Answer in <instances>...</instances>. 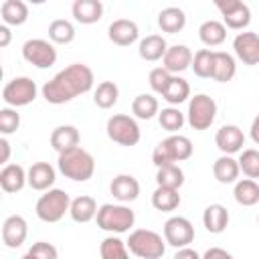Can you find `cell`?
Instances as JSON below:
<instances>
[{"label":"cell","mask_w":259,"mask_h":259,"mask_svg":"<svg viewBox=\"0 0 259 259\" xmlns=\"http://www.w3.org/2000/svg\"><path fill=\"white\" fill-rule=\"evenodd\" d=\"M99 255H101V259H130V249H127L125 241H121L115 235H109L101 241Z\"/></svg>","instance_id":"obj_37"},{"label":"cell","mask_w":259,"mask_h":259,"mask_svg":"<svg viewBox=\"0 0 259 259\" xmlns=\"http://www.w3.org/2000/svg\"><path fill=\"white\" fill-rule=\"evenodd\" d=\"M22 59L36 69H49L57 63V49L51 40L30 38L22 45Z\"/></svg>","instance_id":"obj_10"},{"label":"cell","mask_w":259,"mask_h":259,"mask_svg":"<svg viewBox=\"0 0 259 259\" xmlns=\"http://www.w3.org/2000/svg\"><path fill=\"white\" fill-rule=\"evenodd\" d=\"M132 255L140 259H162L166 253V239L152 229H136L125 241Z\"/></svg>","instance_id":"obj_4"},{"label":"cell","mask_w":259,"mask_h":259,"mask_svg":"<svg viewBox=\"0 0 259 259\" xmlns=\"http://www.w3.org/2000/svg\"><path fill=\"white\" fill-rule=\"evenodd\" d=\"M249 134H251V140L259 146V115L253 119V123H251V130H249Z\"/></svg>","instance_id":"obj_49"},{"label":"cell","mask_w":259,"mask_h":259,"mask_svg":"<svg viewBox=\"0 0 259 259\" xmlns=\"http://www.w3.org/2000/svg\"><path fill=\"white\" fill-rule=\"evenodd\" d=\"M158 121H160L162 130H166V132H170V134H176L178 130H182L186 117H184V113H182L178 107H172V105H170V107H164V109L158 113Z\"/></svg>","instance_id":"obj_40"},{"label":"cell","mask_w":259,"mask_h":259,"mask_svg":"<svg viewBox=\"0 0 259 259\" xmlns=\"http://www.w3.org/2000/svg\"><path fill=\"white\" fill-rule=\"evenodd\" d=\"M26 178H28V186L32 190L47 192V190L53 188V184L57 180V172L49 162H34L26 170Z\"/></svg>","instance_id":"obj_17"},{"label":"cell","mask_w":259,"mask_h":259,"mask_svg":"<svg viewBox=\"0 0 259 259\" xmlns=\"http://www.w3.org/2000/svg\"><path fill=\"white\" fill-rule=\"evenodd\" d=\"M97 227L101 231H107V233H115V235H121V233H127L134 223H136V214L130 206L125 204H101L99 210H97Z\"/></svg>","instance_id":"obj_5"},{"label":"cell","mask_w":259,"mask_h":259,"mask_svg":"<svg viewBox=\"0 0 259 259\" xmlns=\"http://www.w3.org/2000/svg\"><path fill=\"white\" fill-rule=\"evenodd\" d=\"M162 97H164L172 107L184 103V101L190 97V85H188V81L182 79V77H176V75H174L172 81H170V85H168V89L164 91Z\"/></svg>","instance_id":"obj_39"},{"label":"cell","mask_w":259,"mask_h":259,"mask_svg":"<svg viewBox=\"0 0 259 259\" xmlns=\"http://www.w3.org/2000/svg\"><path fill=\"white\" fill-rule=\"evenodd\" d=\"M20 127V113L14 107H2L0 109V134L8 136L14 134Z\"/></svg>","instance_id":"obj_43"},{"label":"cell","mask_w":259,"mask_h":259,"mask_svg":"<svg viewBox=\"0 0 259 259\" xmlns=\"http://www.w3.org/2000/svg\"><path fill=\"white\" fill-rule=\"evenodd\" d=\"M202 225H204V229L208 233L221 235L229 227V210L219 202L208 204L204 208V212H202Z\"/></svg>","instance_id":"obj_23"},{"label":"cell","mask_w":259,"mask_h":259,"mask_svg":"<svg viewBox=\"0 0 259 259\" xmlns=\"http://www.w3.org/2000/svg\"><path fill=\"white\" fill-rule=\"evenodd\" d=\"M79 140H81V134L75 125H57L51 132V146L59 154L79 148Z\"/></svg>","instance_id":"obj_20"},{"label":"cell","mask_w":259,"mask_h":259,"mask_svg":"<svg viewBox=\"0 0 259 259\" xmlns=\"http://www.w3.org/2000/svg\"><path fill=\"white\" fill-rule=\"evenodd\" d=\"M119 99V87L113 81H101L93 91V101L101 109H109Z\"/></svg>","instance_id":"obj_36"},{"label":"cell","mask_w":259,"mask_h":259,"mask_svg":"<svg viewBox=\"0 0 259 259\" xmlns=\"http://www.w3.org/2000/svg\"><path fill=\"white\" fill-rule=\"evenodd\" d=\"M132 113L138 119H152L160 113V103L152 93H140L132 101Z\"/></svg>","instance_id":"obj_32"},{"label":"cell","mask_w":259,"mask_h":259,"mask_svg":"<svg viewBox=\"0 0 259 259\" xmlns=\"http://www.w3.org/2000/svg\"><path fill=\"white\" fill-rule=\"evenodd\" d=\"M0 16L6 26H20L28 20V6L22 0H4L0 4Z\"/></svg>","instance_id":"obj_27"},{"label":"cell","mask_w":259,"mask_h":259,"mask_svg":"<svg viewBox=\"0 0 259 259\" xmlns=\"http://www.w3.org/2000/svg\"><path fill=\"white\" fill-rule=\"evenodd\" d=\"M10 38H12L10 28H8L6 24H2V26H0V47H2V49H6V47L10 45Z\"/></svg>","instance_id":"obj_48"},{"label":"cell","mask_w":259,"mask_h":259,"mask_svg":"<svg viewBox=\"0 0 259 259\" xmlns=\"http://www.w3.org/2000/svg\"><path fill=\"white\" fill-rule=\"evenodd\" d=\"M75 26L67 18H57L49 24V40L53 45H69L75 40Z\"/></svg>","instance_id":"obj_34"},{"label":"cell","mask_w":259,"mask_h":259,"mask_svg":"<svg viewBox=\"0 0 259 259\" xmlns=\"http://www.w3.org/2000/svg\"><path fill=\"white\" fill-rule=\"evenodd\" d=\"M71 208V196L61 190V188H51L47 190L38 200H36V217L42 223H59Z\"/></svg>","instance_id":"obj_6"},{"label":"cell","mask_w":259,"mask_h":259,"mask_svg":"<svg viewBox=\"0 0 259 259\" xmlns=\"http://www.w3.org/2000/svg\"><path fill=\"white\" fill-rule=\"evenodd\" d=\"M172 73H168L164 67H156V69H152L150 71V75H148V83H150V87H152V91L154 93H160V95H164V91L168 89V85H170V81H172Z\"/></svg>","instance_id":"obj_42"},{"label":"cell","mask_w":259,"mask_h":259,"mask_svg":"<svg viewBox=\"0 0 259 259\" xmlns=\"http://www.w3.org/2000/svg\"><path fill=\"white\" fill-rule=\"evenodd\" d=\"M152 206L160 212H172L180 206V194L174 188H164V186H156V190L152 192Z\"/></svg>","instance_id":"obj_33"},{"label":"cell","mask_w":259,"mask_h":259,"mask_svg":"<svg viewBox=\"0 0 259 259\" xmlns=\"http://www.w3.org/2000/svg\"><path fill=\"white\" fill-rule=\"evenodd\" d=\"M28 253L36 259H59V251L55 245L47 243V241H36L32 243V247L28 249Z\"/></svg>","instance_id":"obj_44"},{"label":"cell","mask_w":259,"mask_h":259,"mask_svg":"<svg viewBox=\"0 0 259 259\" xmlns=\"http://www.w3.org/2000/svg\"><path fill=\"white\" fill-rule=\"evenodd\" d=\"M202 259H235V257H233L229 251L221 249V247H210V249L204 251Z\"/></svg>","instance_id":"obj_45"},{"label":"cell","mask_w":259,"mask_h":259,"mask_svg":"<svg viewBox=\"0 0 259 259\" xmlns=\"http://www.w3.org/2000/svg\"><path fill=\"white\" fill-rule=\"evenodd\" d=\"M198 38L206 47H219L227 38V26L221 20H204L198 26Z\"/></svg>","instance_id":"obj_30"},{"label":"cell","mask_w":259,"mask_h":259,"mask_svg":"<svg viewBox=\"0 0 259 259\" xmlns=\"http://www.w3.org/2000/svg\"><path fill=\"white\" fill-rule=\"evenodd\" d=\"M57 168L65 178H71L75 182H85L93 176L95 172V160L93 156L83 150L81 146L75 150H69L65 154H59Z\"/></svg>","instance_id":"obj_3"},{"label":"cell","mask_w":259,"mask_h":259,"mask_svg":"<svg viewBox=\"0 0 259 259\" xmlns=\"http://www.w3.org/2000/svg\"><path fill=\"white\" fill-rule=\"evenodd\" d=\"M217 117V101L206 95V93H196L188 101V111H186V121L192 130L204 132L212 125Z\"/></svg>","instance_id":"obj_7"},{"label":"cell","mask_w":259,"mask_h":259,"mask_svg":"<svg viewBox=\"0 0 259 259\" xmlns=\"http://www.w3.org/2000/svg\"><path fill=\"white\" fill-rule=\"evenodd\" d=\"M109 192L113 194L115 200H119L121 204L125 202H134L140 196V182L132 176V174H117L111 184H109Z\"/></svg>","instance_id":"obj_19"},{"label":"cell","mask_w":259,"mask_h":259,"mask_svg":"<svg viewBox=\"0 0 259 259\" xmlns=\"http://www.w3.org/2000/svg\"><path fill=\"white\" fill-rule=\"evenodd\" d=\"M233 51L239 61L253 67L259 65V34L257 32H239L233 38Z\"/></svg>","instance_id":"obj_13"},{"label":"cell","mask_w":259,"mask_h":259,"mask_svg":"<svg viewBox=\"0 0 259 259\" xmlns=\"http://www.w3.org/2000/svg\"><path fill=\"white\" fill-rule=\"evenodd\" d=\"M107 36L117 47H130V45H134L140 38V28L130 18H117V20H113L109 24Z\"/></svg>","instance_id":"obj_16"},{"label":"cell","mask_w":259,"mask_h":259,"mask_svg":"<svg viewBox=\"0 0 259 259\" xmlns=\"http://www.w3.org/2000/svg\"><path fill=\"white\" fill-rule=\"evenodd\" d=\"M239 168L247 178H251V180L259 178V150H255V148L243 150L239 156Z\"/></svg>","instance_id":"obj_41"},{"label":"cell","mask_w":259,"mask_h":259,"mask_svg":"<svg viewBox=\"0 0 259 259\" xmlns=\"http://www.w3.org/2000/svg\"><path fill=\"white\" fill-rule=\"evenodd\" d=\"M105 132H107V138L119 146H125V148H132L140 142L142 138V132H140V125L138 121L132 117V115H125V113H115L107 119V125H105Z\"/></svg>","instance_id":"obj_8"},{"label":"cell","mask_w":259,"mask_h":259,"mask_svg":"<svg viewBox=\"0 0 259 259\" xmlns=\"http://www.w3.org/2000/svg\"><path fill=\"white\" fill-rule=\"evenodd\" d=\"M257 223H259V217H257Z\"/></svg>","instance_id":"obj_51"},{"label":"cell","mask_w":259,"mask_h":259,"mask_svg":"<svg viewBox=\"0 0 259 259\" xmlns=\"http://www.w3.org/2000/svg\"><path fill=\"white\" fill-rule=\"evenodd\" d=\"M164 239L174 249L188 247L194 241V227L186 217H170L164 223Z\"/></svg>","instance_id":"obj_12"},{"label":"cell","mask_w":259,"mask_h":259,"mask_svg":"<svg viewBox=\"0 0 259 259\" xmlns=\"http://www.w3.org/2000/svg\"><path fill=\"white\" fill-rule=\"evenodd\" d=\"M38 87L30 77H14L2 87V101L8 107H24L36 99Z\"/></svg>","instance_id":"obj_9"},{"label":"cell","mask_w":259,"mask_h":259,"mask_svg":"<svg viewBox=\"0 0 259 259\" xmlns=\"http://www.w3.org/2000/svg\"><path fill=\"white\" fill-rule=\"evenodd\" d=\"M192 57L194 55L186 45H172V47H168V51L162 59V67L172 75L182 73L192 65Z\"/></svg>","instance_id":"obj_18"},{"label":"cell","mask_w":259,"mask_h":259,"mask_svg":"<svg viewBox=\"0 0 259 259\" xmlns=\"http://www.w3.org/2000/svg\"><path fill=\"white\" fill-rule=\"evenodd\" d=\"M172 259H202L194 249H190V247H182V249H176V253H174V257Z\"/></svg>","instance_id":"obj_46"},{"label":"cell","mask_w":259,"mask_h":259,"mask_svg":"<svg viewBox=\"0 0 259 259\" xmlns=\"http://www.w3.org/2000/svg\"><path fill=\"white\" fill-rule=\"evenodd\" d=\"M214 6L223 14V24L233 30H243L251 22V8L241 0H214Z\"/></svg>","instance_id":"obj_11"},{"label":"cell","mask_w":259,"mask_h":259,"mask_svg":"<svg viewBox=\"0 0 259 259\" xmlns=\"http://www.w3.org/2000/svg\"><path fill=\"white\" fill-rule=\"evenodd\" d=\"M158 26L168 32V34H176L186 26V14L182 8L178 6H166L160 10L158 14Z\"/></svg>","instance_id":"obj_28"},{"label":"cell","mask_w":259,"mask_h":259,"mask_svg":"<svg viewBox=\"0 0 259 259\" xmlns=\"http://www.w3.org/2000/svg\"><path fill=\"white\" fill-rule=\"evenodd\" d=\"M28 184L26 178V170L20 164H6L0 170V188L8 194L20 192L24 186Z\"/></svg>","instance_id":"obj_21"},{"label":"cell","mask_w":259,"mask_h":259,"mask_svg":"<svg viewBox=\"0 0 259 259\" xmlns=\"http://www.w3.org/2000/svg\"><path fill=\"white\" fill-rule=\"evenodd\" d=\"M93 71L85 63H71L63 71H59L51 81H47L40 89L47 103L63 105L73 101L75 97L93 89Z\"/></svg>","instance_id":"obj_1"},{"label":"cell","mask_w":259,"mask_h":259,"mask_svg":"<svg viewBox=\"0 0 259 259\" xmlns=\"http://www.w3.org/2000/svg\"><path fill=\"white\" fill-rule=\"evenodd\" d=\"M22 259H36V257H32V255L26 251V255H22Z\"/></svg>","instance_id":"obj_50"},{"label":"cell","mask_w":259,"mask_h":259,"mask_svg":"<svg viewBox=\"0 0 259 259\" xmlns=\"http://www.w3.org/2000/svg\"><path fill=\"white\" fill-rule=\"evenodd\" d=\"M28 235V225L26 219L20 214H10L2 223V243L8 249H18Z\"/></svg>","instance_id":"obj_14"},{"label":"cell","mask_w":259,"mask_h":259,"mask_svg":"<svg viewBox=\"0 0 259 259\" xmlns=\"http://www.w3.org/2000/svg\"><path fill=\"white\" fill-rule=\"evenodd\" d=\"M156 184L164 186V188H174L178 190L184 184V172L178 164H170V166H162L156 172Z\"/></svg>","instance_id":"obj_38"},{"label":"cell","mask_w":259,"mask_h":259,"mask_svg":"<svg viewBox=\"0 0 259 259\" xmlns=\"http://www.w3.org/2000/svg\"><path fill=\"white\" fill-rule=\"evenodd\" d=\"M237 73V63L235 57L225 53V51H214V71H212V79L219 83H229L233 81Z\"/></svg>","instance_id":"obj_29"},{"label":"cell","mask_w":259,"mask_h":259,"mask_svg":"<svg viewBox=\"0 0 259 259\" xmlns=\"http://www.w3.org/2000/svg\"><path fill=\"white\" fill-rule=\"evenodd\" d=\"M73 18L81 24H95L103 16V4L99 0H75L71 6Z\"/></svg>","instance_id":"obj_22"},{"label":"cell","mask_w":259,"mask_h":259,"mask_svg":"<svg viewBox=\"0 0 259 259\" xmlns=\"http://www.w3.org/2000/svg\"><path fill=\"white\" fill-rule=\"evenodd\" d=\"M214 144L217 148L225 154V156H233L237 152H243V146H245V134L239 125H223L217 130V136H214Z\"/></svg>","instance_id":"obj_15"},{"label":"cell","mask_w":259,"mask_h":259,"mask_svg":"<svg viewBox=\"0 0 259 259\" xmlns=\"http://www.w3.org/2000/svg\"><path fill=\"white\" fill-rule=\"evenodd\" d=\"M0 150H2V156H0V164H8V160H10V144H8V140H6V136H2L0 138Z\"/></svg>","instance_id":"obj_47"},{"label":"cell","mask_w":259,"mask_h":259,"mask_svg":"<svg viewBox=\"0 0 259 259\" xmlns=\"http://www.w3.org/2000/svg\"><path fill=\"white\" fill-rule=\"evenodd\" d=\"M233 196L241 206H255L259 202V184L251 178H241L235 182Z\"/></svg>","instance_id":"obj_31"},{"label":"cell","mask_w":259,"mask_h":259,"mask_svg":"<svg viewBox=\"0 0 259 259\" xmlns=\"http://www.w3.org/2000/svg\"><path fill=\"white\" fill-rule=\"evenodd\" d=\"M190 69H192L194 75L200 77V79H212V71H214V51H210V49H200V51H196L194 57H192Z\"/></svg>","instance_id":"obj_35"},{"label":"cell","mask_w":259,"mask_h":259,"mask_svg":"<svg viewBox=\"0 0 259 259\" xmlns=\"http://www.w3.org/2000/svg\"><path fill=\"white\" fill-rule=\"evenodd\" d=\"M194 146L190 142V138L182 136V134H170L166 140L158 142V146L152 152V162L156 168L162 166H170L176 162H184L192 156Z\"/></svg>","instance_id":"obj_2"},{"label":"cell","mask_w":259,"mask_h":259,"mask_svg":"<svg viewBox=\"0 0 259 259\" xmlns=\"http://www.w3.org/2000/svg\"><path fill=\"white\" fill-rule=\"evenodd\" d=\"M97 210H99V206H97L95 198L89 196V194H81V196L71 200L69 214L75 223H89L97 217Z\"/></svg>","instance_id":"obj_26"},{"label":"cell","mask_w":259,"mask_h":259,"mask_svg":"<svg viewBox=\"0 0 259 259\" xmlns=\"http://www.w3.org/2000/svg\"><path fill=\"white\" fill-rule=\"evenodd\" d=\"M166 51H168V42H166V38H164L162 34H148V36L142 38L140 45H138L140 57H142L144 61H150V63L164 59Z\"/></svg>","instance_id":"obj_25"},{"label":"cell","mask_w":259,"mask_h":259,"mask_svg":"<svg viewBox=\"0 0 259 259\" xmlns=\"http://www.w3.org/2000/svg\"><path fill=\"white\" fill-rule=\"evenodd\" d=\"M212 174L217 178V182L221 184H235L239 180L241 168H239V160H235L233 156H219L212 164Z\"/></svg>","instance_id":"obj_24"}]
</instances>
